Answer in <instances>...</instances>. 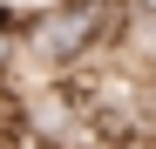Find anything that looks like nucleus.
I'll list each match as a JSON object with an SVG mask.
<instances>
[{"label":"nucleus","mask_w":156,"mask_h":149,"mask_svg":"<svg viewBox=\"0 0 156 149\" xmlns=\"http://www.w3.org/2000/svg\"><path fill=\"white\" fill-rule=\"evenodd\" d=\"M136 7H149V14H156V0H136Z\"/></svg>","instance_id":"f257e3e1"}]
</instances>
